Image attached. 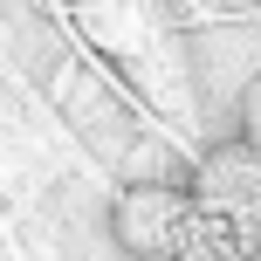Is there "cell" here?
Here are the masks:
<instances>
[{"instance_id":"1","label":"cell","mask_w":261,"mask_h":261,"mask_svg":"<svg viewBox=\"0 0 261 261\" xmlns=\"http://www.w3.org/2000/svg\"><path fill=\"white\" fill-rule=\"evenodd\" d=\"M186 227L172 261H254L261 254V151L241 138L213 144L186 179Z\"/></svg>"},{"instance_id":"3","label":"cell","mask_w":261,"mask_h":261,"mask_svg":"<svg viewBox=\"0 0 261 261\" xmlns=\"http://www.w3.org/2000/svg\"><path fill=\"white\" fill-rule=\"evenodd\" d=\"M241 144H248V151H261V76L241 90Z\"/></svg>"},{"instance_id":"2","label":"cell","mask_w":261,"mask_h":261,"mask_svg":"<svg viewBox=\"0 0 261 261\" xmlns=\"http://www.w3.org/2000/svg\"><path fill=\"white\" fill-rule=\"evenodd\" d=\"M186 186H124L117 206H110V234H117L124 254L138 261H172L179 248V227H186Z\"/></svg>"}]
</instances>
